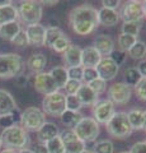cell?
Masks as SVG:
<instances>
[{
  "label": "cell",
  "mask_w": 146,
  "mask_h": 153,
  "mask_svg": "<svg viewBox=\"0 0 146 153\" xmlns=\"http://www.w3.org/2000/svg\"><path fill=\"white\" fill-rule=\"evenodd\" d=\"M78 98L80 100L83 106H94L98 101H99V94H97L93 89L89 88L88 84H83L80 89L78 91Z\"/></svg>",
  "instance_id": "20"
},
{
  "label": "cell",
  "mask_w": 146,
  "mask_h": 153,
  "mask_svg": "<svg viewBox=\"0 0 146 153\" xmlns=\"http://www.w3.org/2000/svg\"><path fill=\"white\" fill-rule=\"evenodd\" d=\"M60 130L59 126L55 123H45L38 131H37V138H38L40 143H47L48 140L54 139V138L59 137Z\"/></svg>",
  "instance_id": "22"
},
{
  "label": "cell",
  "mask_w": 146,
  "mask_h": 153,
  "mask_svg": "<svg viewBox=\"0 0 146 153\" xmlns=\"http://www.w3.org/2000/svg\"><path fill=\"white\" fill-rule=\"evenodd\" d=\"M128 56L134 60H141L146 56V44L142 41H139L128 50Z\"/></svg>",
  "instance_id": "32"
},
{
  "label": "cell",
  "mask_w": 146,
  "mask_h": 153,
  "mask_svg": "<svg viewBox=\"0 0 146 153\" xmlns=\"http://www.w3.org/2000/svg\"><path fill=\"white\" fill-rule=\"evenodd\" d=\"M46 64H47V57L43 54H33L27 60V66L29 68L31 71H33L36 74L42 73Z\"/></svg>",
  "instance_id": "25"
},
{
  "label": "cell",
  "mask_w": 146,
  "mask_h": 153,
  "mask_svg": "<svg viewBox=\"0 0 146 153\" xmlns=\"http://www.w3.org/2000/svg\"><path fill=\"white\" fill-rule=\"evenodd\" d=\"M52 76L54 82L56 84L57 89H62L65 88L67 80H69V75H67V69L64 68V66H55V68L51 69V71H48Z\"/></svg>",
  "instance_id": "24"
},
{
  "label": "cell",
  "mask_w": 146,
  "mask_h": 153,
  "mask_svg": "<svg viewBox=\"0 0 146 153\" xmlns=\"http://www.w3.org/2000/svg\"><path fill=\"white\" fill-rule=\"evenodd\" d=\"M83 85L81 82H79V80H73V79H69L66 85H65V91H66V93L70 94V96H74L78 93V91L80 89V87Z\"/></svg>",
  "instance_id": "39"
},
{
  "label": "cell",
  "mask_w": 146,
  "mask_h": 153,
  "mask_svg": "<svg viewBox=\"0 0 146 153\" xmlns=\"http://www.w3.org/2000/svg\"><path fill=\"white\" fill-rule=\"evenodd\" d=\"M94 49L101 54L102 57H109L114 51V41L108 35H99L94 40Z\"/></svg>",
  "instance_id": "16"
},
{
  "label": "cell",
  "mask_w": 146,
  "mask_h": 153,
  "mask_svg": "<svg viewBox=\"0 0 146 153\" xmlns=\"http://www.w3.org/2000/svg\"><path fill=\"white\" fill-rule=\"evenodd\" d=\"M33 153H48V149H47V147L45 143H37V144L34 146L33 151H32Z\"/></svg>",
  "instance_id": "48"
},
{
  "label": "cell",
  "mask_w": 146,
  "mask_h": 153,
  "mask_svg": "<svg viewBox=\"0 0 146 153\" xmlns=\"http://www.w3.org/2000/svg\"><path fill=\"white\" fill-rule=\"evenodd\" d=\"M102 56L93 46L81 49V66L83 68H97L101 63Z\"/></svg>",
  "instance_id": "18"
},
{
  "label": "cell",
  "mask_w": 146,
  "mask_h": 153,
  "mask_svg": "<svg viewBox=\"0 0 146 153\" xmlns=\"http://www.w3.org/2000/svg\"><path fill=\"white\" fill-rule=\"evenodd\" d=\"M71 45V42H70V40H69V37L66 36V35H64V36H61L57 41L55 42V44L52 45V49L54 51H56V52H60V54H64L65 51H66V49L67 47Z\"/></svg>",
  "instance_id": "36"
},
{
  "label": "cell",
  "mask_w": 146,
  "mask_h": 153,
  "mask_svg": "<svg viewBox=\"0 0 146 153\" xmlns=\"http://www.w3.org/2000/svg\"><path fill=\"white\" fill-rule=\"evenodd\" d=\"M62 60L67 68L81 66V49L78 45H70L62 54Z\"/></svg>",
  "instance_id": "17"
},
{
  "label": "cell",
  "mask_w": 146,
  "mask_h": 153,
  "mask_svg": "<svg viewBox=\"0 0 146 153\" xmlns=\"http://www.w3.org/2000/svg\"><path fill=\"white\" fill-rule=\"evenodd\" d=\"M28 82V79H27V76L26 75H19V76H17L15 78V84L18 85V87H26V84Z\"/></svg>",
  "instance_id": "50"
},
{
  "label": "cell",
  "mask_w": 146,
  "mask_h": 153,
  "mask_svg": "<svg viewBox=\"0 0 146 153\" xmlns=\"http://www.w3.org/2000/svg\"><path fill=\"white\" fill-rule=\"evenodd\" d=\"M114 151V146L111 140H99L95 142V144L93 147V152L94 153H113Z\"/></svg>",
  "instance_id": "34"
},
{
  "label": "cell",
  "mask_w": 146,
  "mask_h": 153,
  "mask_svg": "<svg viewBox=\"0 0 146 153\" xmlns=\"http://www.w3.org/2000/svg\"><path fill=\"white\" fill-rule=\"evenodd\" d=\"M18 110L14 97L5 89H0V116L10 115L13 111Z\"/></svg>",
  "instance_id": "19"
},
{
  "label": "cell",
  "mask_w": 146,
  "mask_h": 153,
  "mask_svg": "<svg viewBox=\"0 0 146 153\" xmlns=\"http://www.w3.org/2000/svg\"><path fill=\"white\" fill-rule=\"evenodd\" d=\"M88 85H89V88L93 89L97 94H101L103 92H106V89H107V82H104V80L101 79V78H97V79L92 80L90 83H88Z\"/></svg>",
  "instance_id": "38"
},
{
  "label": "cell",
  "mask_w": 146,
  "mask_h": 153,
  "mask_svg": "<svg viewBox=\"0 0 146 153\" xmlns=\"http://www.w3.org/2000/svg\"><path fill=\"white\" fill-rule=\"evenodd\" d=\"M0 153H15V151H13V149H8V148H5V149H3Z\"/></svg>",
  "instance_id": "52"
},
{
  "label": "cell",
  "mask_w": 146,
  "mask_h": 153,
  "mask_svg": "<svg viewBox=\"0 0 146 153\" xmlns=\"http://www.w3.org/2000/svg\"><path fill=\"white\" fill-rule=\"evenodd\" d=\"M46 123V115L41 108L36 106L27 107L24 111L21 112V124L24 130L38 131Z\"/></svg>",
  "instance_id": "6"
},
{
  "label": "cell",
  "mask_w": 146,
  "mask_h": 153,
  "mask_svg": "<svg viewBox=\"0 0 146 153\" xmlns=\"http://www.w3.org/2000/svg\"><path fill=\"white\" fill-rule=\"evenodd\" d=\"M135 92L140 100L146 101V78L140 79V82L136 84V87H135Z\"/></svg>",
  "instance_id": "41"
},
{
  "label": "cell",
  "mask_w": 146,
  "mask_h": 153,
  "mask_svg": "<svg viewBox=\"0 0 146 153\" xmlns=\"http://www.w3.org/2000/svg\"><path fill=\"white\" fill-rule=\"evenodd\" d=\"M98 22L104 27H114L120 22V14L117 10L102 8L98 10Z\"/></svg>",
  "instance_id": "21"
},
{
  "label": "cell",
  "mask_w": 146,
  "mask_h": 153,
  "mask_svg": "<svg viewBox=\"0 0 146 153\" xmlns=\"http://www.w3.org/2000/svg\"><path fill=\"white\" fill-rule=\"evenodd\" d=\"M95 69H97L98 76H99L101 79H103L104 82H109V80H113L117 76L120 66L117 65L111 57H102L101 63L98 64Z\"/></svg>",
  "instance_id": "14"
},
{
  "label": "cell",
  "mask_w": 146,
  "mask_h": 153,
  "mask_svg": "<svg viewBox=\"0 0 146 153\" xmlns=\"http://www.w3.org/2000/svg\"><path fill=\"white\" fill-rule=\"evenodd\" d=\"M83 153H94V152L93 151H84Z\"/></svg>",
  "instance_id": "55"
},
{
  "label": "cell",
  "mask_w": 146,
  "mask_h": 153,
  "mask_svg": "<svg viewBox=\"0 0 146 153\" xmlns=\"http://www.w3.org/2000/svg\"><path fill=\"white\" fill-rule=\"evenodd\" d=\"M139 70L140 75L142 76V78H146V60H142L140 61V64L137 65V68H136Z\"/></svg>",
  "instance_id": "49"
},
{
  "label": "cell",
  "mask_w": 146,
  "mask_h": 153,
  "mask_svg": "<svg viewBox=\"0 0 146 153\" xmlns=\"http://www.w3.org/2000/svg\"><path fill=\"white\" fill-rule=\"evenodd\" d=\"M18 10V18H19L21 23L26 26L37 25L42 19V13L43 9L40 1H34V0H26L22 1L17 8Z\"/></svg>",
  "instance_id": "4"
},
{
  "label": "cell",
  "mask_w": 146,
  "mask_h": 153,
  "mask_svg": "<svg viewBox=\"0 0 146 153\" xmlns=\"http://www.w3.org/2000/svg\"><path fill=\"white\" fill-rule=\"evenodd\" d=\"M99 78L95 68H83V80L85 82V84L90 83L92 80Z\"/></svg>",
  "instance_id": "40"
},
{
  "label": "cell",
  "mask_w": 146,
  "mask_h": 153,
  "mask_svg": "<svg viewBox=\"0 0 146 153\" xmlns=\"http://www.w3.org/2000/svg\"><path fill=\"white\" fill-rule=\"evenodd\" d=\"M21 31H22V26L19 22L18 21L10 22V23H7V25L0 26V37H1L3 40L12 42Z\"/></svg>",
  "instance_id": "23"
},
{
  "label": "cell",
  "mask_w": 146,
  "mask_h": 153,
  "mask_svg": "<svg viewBox=\"0 0 146 153\" xmlns=\"http://www.w3.org/2000/svg\"><path fill=\"white\" fill-rule=\"evenodd\" d=\"M73 130L78 135V138L84 143H93L95 142L97 137L99 135L101 128L93 117H83L80 123Z\"/></svg>",
  "instance_id": "8"
},
{
  "label": "cell",
  "mask_w": 146,
  "mask_h": 153,
  "mask_svg": "<svg viewBox=\"0 0 146 153\" xmlns=\"http://www.w3.org/2000/svg\"><path fill=\"white\" fill-rule=\"evenodd\" d=\"M130 153H146V142H137L131 147Z\"/></svg>",
  "instance_id": "47"
},
{
  "label": "cell",
  "mask_w": 146,
  "mask_h": 153,
  "mask_svg": "<svg viewBox=\"0 0 146 153\" xmlns=\"http://www.w3.org/2000/svg\"><path fill=\"white\" fill-rule=\"evenodd\" d=\"M0 139L4 147L13 151L24 149L29 144V135L19 125H13L8 129H4L0 135Z\"/></svg>",
  "instance_id": "2"
},
{
  "label": "cell",
  "mask_w": 146,
  "mask_h": 153,
  "mask_svg": "<svg viewBox=\"0 0 146 153\" xmlns=\"http://www.w3.org/2000/svg\"><path fill=\"white\" fill-rule=\"evenodd\" d=\"M33 87L37 92L42 93L43 96H47V94H51L54 92H57V87L54 82L52 76H51L50 73H38L34 75V79H33Z\"/></svg>",
  "instance_id": "13"
},
{
  "label": "cell",
  "mask_w": 146,
  "mask_h": 153,
  "mask_svg": "<svg viewBox=\"0 0 146 153\" xmlns=\"http://www.w3.org/2000/svg\"><path fill=\"white\" fill-rule=\"evenodd\" d=\"M120 153H130V152H120Z\"/></svg>",
  "instance_id": "57"
},
{
  "label": "cell",
  "mask_w": 146,
  "mask_h": 153,
  "mask_svg": "<svg viewBox=\"0 0 146 153\" xmlns=\"http://www.w3.org/2000/svg\"><path fill=\"white\" fill-rule=\"evenodd\" d=\"M141 28H142V21L123 22V25H122V33L137 37L140 31H141Z\"/></svg>",
  "instance_id": "31"
},
{
  "label": "cell",
  "mask_w": 146,
  "mask_h": 153,
  "mask_svg": "<svg viewBox=\"0 0 146 153\" xmlns=\"http://www.w3.org/2000/svg\"><path fill=\"white\" fill-rule=\"evenodd\" d=\"M144 130H146V110L144 111Z\"/></svg>",
  "instance_id": "53"
},
{
  "label": "cell",
  "mask_w": 146,
  "mask_h": 153,
  "mask_svg": "<svg viewBox=\"0 0 146 153\" xmlns=\"http://www.w3.org/2000/svg\"><path fill=\"white\" fill-rule=\"evenodd\" d=\"M114 105L109 100H99L93 106V119L98 124H107L114 115Z\"/></svg>",
  "instance_id": "12"
},
{
  "label": "cell",
  "mask_w": 146,
  "mask_h": 153,
  "mask_svg": "<svg viewBox=\"0 0 146 153\" xmlns=\"http://www.w3.org/2000/svg\"><path fill=\"white\" fill-rule=\"evenodd\" d=\"M69 25L78 36H88L99 26L98 10L89 4L74 8L69 14Z\"/></svg>",
  "instance_id": "1"
},
{
  "label": "cell",
  "mask_w": 146,
  "mask_h": 153,
  "mask_svg": "<svg viewBox=\"0 0 146 153\" xmlns=\"http://www.w3.org/2000/svg\"><path fill=\"white\" fill-rule=\"evenodd\" d=\"M136 42H137V37L130 36V35H125V33H121L118 36V46L120 50L123 52H128V50L132 47Z\"/></svg>",
  "instance_id": "33"
},
{
  "label": "cell",
  "mask_w": 146,
  "mask_h": 153,
  "mask_svg": "<svg viewBox=\"0 0 146 153\" xmlns=\"http://www.w3.org/2000/svg\"><path fill=\"white\" fill-rule=\"evenodd\" d=\"M106 129L111 137L117 139H125L132 133L126 112H114L111 120L106 124Z\"/></svg>",
  "instance_id": "5"
},
{
  "label": "cell",
  "mask_w": 146,
  "mask_h": 153,
  "mask_svg": "<svg viewBox=\"0 0 146 153\" xmlns=\"http://www.w3.org/2000/svg\"><path fill=\"white\" fill-rule=\"evenodd\" d=\"M1 146H3V144H1V139H0V148H1Z\"/></svg>",
  "instance_id": "56"
},
{
  "label": "cell",
  "mask_w": 146,
  "mask_h": 153,
  "mask_svg": "<svg viewBox=\"0 0 146 153\" xmlns=\"http://www.w3.org/2000/svg\"><path fill=\"white\" fill-rule=\"evenodd\" d=\"M66 69H67L69 79L83 82V66H76V68H66Z\"/></svg>",
  "instance_id": "42"
},
{
  "label": "cell",
  "mask_w": 146,
  "mask_h": 153,
  "mask_svg": "<svg viewBox=\"0 0 146 153\" xmlns=\"http://www.w3.org/2000/svg\"><path fill=\"white\" fill-rule=\"evenodd\" d=\"M144 17L146 18V1H144Z\"/></svg>",
  "instance_id": "54"
},
{
  "label": "cell",
  "mask_w": 146,
  "mask_h": 153,
  "mask_svg": "<svg viewBox=\"0 0 146 153\" xmlns=\"http://www.w3.org/2000/svg\"><path fill=\"white\" fill-rule=\"evenodd\" d=\"M123 78H125L123 83L131 88V87H136V84L140 82V79L142 78V76L140 75L139 70L136 68H128L123 73Z\"/></svg>",
  "instance_id": "30"
},
{
  "label": "cell",
  "mask_w": 146,
  "mask_h": 153,
  "mask_svg": "<svg viewBox=\"0 0 146 153\" xmlns=\"http://www.w3.org/2000/svg\"><path fill=\"white\" fill-rule=\"evenodd\" d=\"M24 71V61L22 56L14 52L0 55V79L17 78Z\"/></svg>",
  "instance_id": "3"
},
{
  "label": "cell",
  "mask_w": 146,
  "mask_h": 153,
  "mask_svg": "<svg viewBox=\"0 0 146 153\" xmlns=\"http://www.w3.org/2000/svg\"><path fill=\"white\" fill-rule=\"evenodd\" d=\"M107 96L113 105H126L131 100L132 91L125 83H114L108 88Z\"/></svg>",
  "instance_id": "10"
},
{
  "label": "cell",
  "mask_w": 146,
  "mask_h": 153,
  "mask_svg": "<svg viewBox=\"0 0 146 153\" xmlns=\"http://www.w3.org/2000/svg\"><path fill=\"white\" fill-rule=\"evenodd\" d=\"M26 35L28 38V44L34 47L45 46V35H46V27L41 23L37 25H31L26 27Z\"/></svg>",
  "instance_id": "15"
},
{
  "label": "cell",
  "mask_w": 146,
  "mask_h": 153,
  "mask_svg": "<svg viewBox=\"0 0 146 153\" xmlns=\"http://www.w3.org/2000/svg\"><path fill=\"white\" fill-rule=\"evenodd\" d=\"M84 116L80 112H75V111H70V110H65L62 115L60 116L61 123L64 124L67 129H74L75 126L80 123Z\"/></svg>",
  "instance_id": "28"
},
{
  "label": "cell",
  "mask_w": 146,
  "mask_h": 153,
  "mask_svg": "<svg viewBox=\"0 0 146 153\" xmlns=\"http://www.w3.org/2000/svg\"><path fill=\"white\" fill-rule=\"evenodd\" d=\"M121 18L123 22L142 21L144 18V1L140 0H130L126 1L121 9Z\"/></svg>",
  "instance_id": "11"
},
{
  "label": "cell",
  "mask_w": 146,
  "mask_h": 153,
  "mask_svg": "<svg viewBox=\"0 0 146 153\" xmlns=\"http://www.w3.org/2000/svg\"><path fill=\"white\" fill-rule=\"evenodd\" d=\"M59 137L64 144L65 153H83L85 151V143L79 139L73 129H65Z\"/></svg>",
  "instance_id": "9"
},
{
  "label": "cell",
  "mask_w": 146,
  "mask_h": 153,
  "mask_svg": "<svg viewBox=\"0 0 146 153\" xmlns=\"http://www.w3.org/2000/svg\"><path fill=\"white\" fill-rule=\"evenodd\" d=\"M18 19V10L17 7L13 4L0 7V26L7 25L10 22H15Z\"/></svg>",
  "instance_id": "27"
},
{
  "label": "cell",
  "mask_w": 146,
  "mask_h": 153,
  "mask_svg": "<svg viewBox=\"0 0 146 153\" xmlns=\"http://www.w3.org/2000/svg\"><path fill=\"white\" fill-rule=\"evenodd\" d=\"M12 42H13V45H15L18 47H27V46H29V44H28L27 35H26V32L23 31V30L19 33H18V36L14 38Z\"/></svg>",
  "instance_id": "43"
},
{
  "label": "cell",
  "mask_w": 146,
  "mask_h": 153,
  "mask_svg": "<svg viewBox=\"0 0 146 153\" xmlns=\"http://www.w3.org/2000/svg\"><path fill=\"white\" fill-rule=\"evenodd\" d=\"M111 59L113 60V61H114V63L117 64V65H122V64H123L125 63V60H126V52H123V51H121V50H114V51H113L112 52V54H111Z\"/></svg>",
  "instance_id": "44"
},
{
  "label": "cell",
  "mask_w": 146,
  "mask_h": 153,
  "mask_svg": "<svg viewBox=\"0 0 146 153\" xmlns=\"http://www.w3.org/2000/svg\"><path fill=\"white\" fill-rule=\"evenodd\" d=\"M81 107H83V105L80 102V100L78 98L76 94H74V96L66 94V110L79 112L80 110H81Z\"/></svg>",
  "instance_id": "37"
},
{
  "label": "cell",
  "mask_w": 146,
  "mask_h": 153,
  "mask_svg": "<svg viewBox=\"0 0 146 153\" xmlns=\"http://www.w3.org/2000/svg\"><path fill=\"white\" fill-rule=\"evenodd\" d=\"M102 5H103V8H106V9L117 10V9L121 7V1H120V0H103Z\"/></svg>",
  "instance_id": "46"
},
{
  "label": "cell",
  "mask_w": 146,
  "mask_h": 153,
  "mask_svg": "<svg viewBox=\"0 0 146 153\" xmlns=\"http://www.w3.org/2000/svg\"><path fill=\"white\" fill-rule=\"evenodd\" d=\"M42 107L43 112L50 115V116H61L62 112L66 110V94L60 92H54L43 97L42 101Z\"/></svg>",
  "instance_id": "7"
},
{
  "label": "cell",
  "mask_w": 146,
  "mask_h": 153,
  "mask_svg": "<svg viewBox=\"0 0 146 153\" xmlns=\"http://www.w3.org/2000/svg\"><path fill=\"white\" fill-rule=\"evenodd\" d=\"M64 35H65V33H64V31L61 30L60 27H51V26H48L46 28L45 46H47V47H50V49H51L55 42L57 41L61 36H64Z\"/></svg>",
  "instance_id": "29"
},
{
  "label": "cell",
  "mask_w": 146,
  "mask_h": 153,
  "mask_svg": "<svg viewBox=\"0 0 146 153\" xmlns=\"http://www.w3.org/2000/svg\"><path fill=\"white\" fill-rule=\"evenodd\" d=\"M15 153H33V152H32V149H28V148H24V149H19V151H17Z\"/></svg>",
  "instance_id": "51"
},
{
  "label": "cell",
  "mask_w": 146,
  "mask_h": 153,
  "mask_svg": "<svg viewBox=\"0 0 146 153\" xmlns=\"http://www.w3.org/2000/svg\"><path fill=\"white\" fill-rule=\"evenodd\" d=\"M127 114L130 126L132 130H142L144 129V111L140 108H132Z\"/></svg>",
  "instance_id": "26"
},
{
  "label": "cell",
  "mask_w": 146,
  "mask_h": 153,
  "mask_svg": "<svg viewBox=\"0 0 146 153\" xmlns=\"http://www.w3.org/2000/svg\"><path fill=\"white\" fill-rule=\"evenodd\" d=\"M45 144L47 147V149H48V153H65V148H64L62 142L60 139V137L54 138V139L48 140Z\"/></svg>",
  "instance_id": "35"
},
{
  "label": "cell",
  "mask_w": 146,
  "mask_h": 153,
  "mask_svg": "<svg viewBox=\"0 0 146 153\" xmlns=\"http://www.w3.org/2000/svg\"><path fill=\"white\" fill-rule=\"evenodd\" d=\"M13 125H15V123L13 120L12 114L10 115H4V116H0V128L3 129H8Z\"/></svg>",
  "instance_id": "45"
},
{
  "label": "cell",
  "mask_w": 146,
  "mask_h": 153,
  "mask_svg": "<svg viewBox=\"0 0 146 153\" xmlns=\"http://www.w3.org/2000/svg\"><path fill=\"white\" fill-rule=\"evenodd\" d=\"M145 142H146V140H145Z\"/></svg>",
  "instance_id": "58"
}]
</instances>
